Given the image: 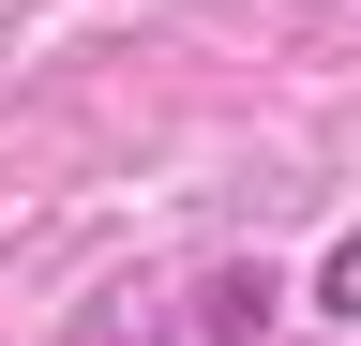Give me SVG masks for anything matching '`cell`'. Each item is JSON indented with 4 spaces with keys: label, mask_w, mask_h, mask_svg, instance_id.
Returning <instances> with one entry per match:
<instances>
[{
    "label": "cell",
    "mask_w": 361,
    "mask_h": 346,
    "mask_svg": "<svg viewBox=\"0 0 361 346\" xmlns=\"http://www.w3.org/2000/svg\"><path fill=\"white\" fill-rule=\"evenodd\" d=\"M316 316H346V331H361V226L331 241V271H316Z\"/></svg>",
    "instance_id": "obj_1"
}]
</instances>
